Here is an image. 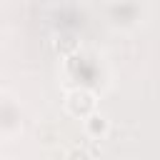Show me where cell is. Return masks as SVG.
Masks as SVG:
<instances>
[{"mask_svg":"<svg viewBox=\"0 0 160 160\" xmlns=\"http://www.w3.org/2000/svg\"><path fill=\"white\" fill-rule=\"evenodd\" d=\"M65 110L70 118H78V120H85L88 115H92L98 110V98L92 90L88 88H72L68 95H65Z\"/></svg>","mask_w":160,"mask_h":160,"instance_id":"cell-1","label":"cell"},{"mask_svg":"<svg viewBox=\"0 0 160 160\" xmlns=\"http://www.w3.org/2000/svg\"><path fill=\"white\" fill-rule=\"evenodd\" d=\"M85 135L88 138H92V140H102V138H108V132H110V120H108V115H102V112H92V115H88L85 118Z\"/></svg>","mask_w":160,"mask_h":160,"instance_id":"cell-2","label":"cell"},{"mask_svg":"<svg viewBox=\"0 0 160 160\" xmlns=\"http://www.w3.org/2000/svg\"><path fill=\"white\" fill-rule=\"evenodd\" d=\"M52 45H55V50H58L60 55H72V52L78 50V40H75V35H70V32L58 35Z\"/></svg>","mask_w":160,"mask_h":160,"instance_id":"cell-3","label":"cell"}]
</instances>
